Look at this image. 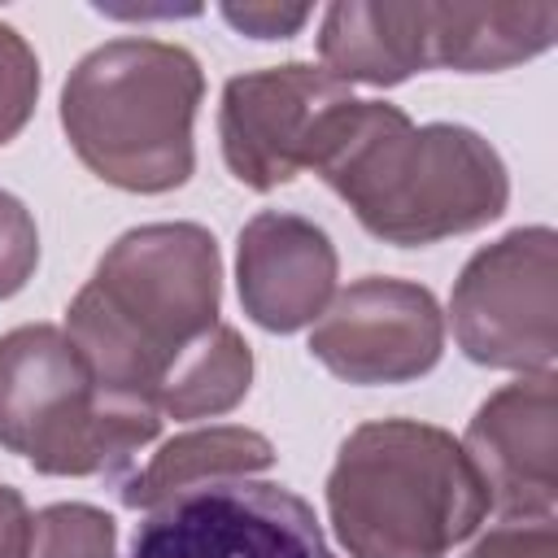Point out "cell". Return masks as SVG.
I'll return each instance as SVG.
<instances>
[{
	"label": "cell",
	"mask_w": 558,
	"mask_h": 558,
	"mask_svg": "<svg viewBox=\"0 0 558 558\" xmlns=\"http://www.w3.org/2000/svg\"><path fill=\"white\" fill-rule=\"evenodd\" d=\"M558 35V4H427V65L488 74L541 57Z\"/></svg>",
	"instance_id": "obj_13"
},
{
	"label": "cell",
	"mask_w": 558,
	"mask_h": 558,
	"mask_svg": "<svg viewBox=\"0 0 558 558\" xmlns=\"http://www.w3.org/2000/svg\"><path fill=\"white\" fill-rule=\"evenodd\" d=\"M222 253L201 222H144L122 231L65 310V336L96 388L157 410L174 357L218 327Z\"/></svg>",
	"instance_id": "obj_2"
},
{
	"label": "cell",
	"mask_w": 558,
	"mask_h": 558,
	"mask_svg": "<svg viewBox=\"0 0 558 558\" xmlns=\"http://www.w3.org/2000/svg\"><path fill=\"white\" fill-rule=\"evenodd\" d=\"M462 449L506 519H554L558 501V392L554 371L497 388L466 423Z\"/></svg>",
	"instance_id": "obj_10"
},
{
	"label": "cell",
	"mask_w": 558,
	"mask_h": 558,
	"mask_svg": "<svg viewBox=\"0 0 558 558\" xmlns=\"http://www.w3.org/2000/svg\"><path fill=\"white\" fill-rule=\"evenodd\" d=\"M462 558H558L554 519H506L488 527Z\"/></svg>",
	"instance_id": "obj_19"
},
{
	"label": "cell",
	"mask_w": 558,
	"mask_h": 558,
	"mask_svg": "<svg viewBox=\"0 0 558 558\" xmlns=\"http://www.w3.org/2000/svg\"><path fill=\"white\" fill-rule=\"evenodd\" d=\"M353 92L323 65L288 61L227 78L218 105V140L227 170L253 187L275 192L301 170H314L336 113Z\"/></svg>",
	"instance_id": "obj_8"
},
{
	"label": "cell",
	"mask_w": 558,
	"mask_h": 558,
	"mask_svg": "<svg viewBox=\"0 0 558 558\" xmlns=\"http://www.w3.org/2000/svg\"><path fill=\"white\" fill-rule=\"evenodd\" d=\"M253 384V349L231 327H209L196 344H187L157 388L161 418H218L248 397Z\"/></svg>",
	"instance_id": "obj_15"
},
{
	"label": "cell",
	"mask_w": 558,
	"mask_h": 558,
	"mask_svg": "<svg viewBox=\"0 0 558 558\" xmlns=\"http://www.w3.org/2000/svg\"><path fill=\"white\" fill-rule=\"evenodd\" d=\"M31 549V510L17 488L0 484V558H26Z\"/></svg>",
	"instance_id": "obj_21"
},
{
	"label": "cell",
	"mask_w": 558,
	"mask_h": 558,
	"mask_svg": "<svg viewBox=\"0 0 558 558\" xmlns=\"http://www.w3.org/2000/svg\"><path fill=\"white\" fill-rule=\"evenodd\" d=\"M222 17L235 31L253 35V39H292L314 17V9H305V4H296V9H283V4H222Z\"/></svg>",
	"instance_id": "obj_20"
},
{
	"label": "cell",
	"mask_w": 558,
	"mask_h": 558,
	"mask_svg": "<svg viewBox=\"0 0 558 558\" xmlns=\"http://www.w3.org/2000/svg\"><path fill=\"white\" fill-rule=\"evenodd\" d=\"M270 462H275V445L262 432L218 423V427H196V432L166 440L144 466H131L113 484H118L122 506L153 510L174 493H187V488L214 484V480H248V475L266 471Z\"/></svg>",
	"instance_id": "obj_14"
},
{
	"label": "cell",
	"mask_w": 558,
	"mask_h": 558,
	"mask_svg": "<svg viewBox=\"0 0 558 558\" xmlns=\"http://www.w3.org/2000/svg\"><path fill=\"white\" fill-rule=\"evenodd\" d=\"M314 174L384 244L423 248L480 231L506 214L501 153L462 122L414 126L388 100H349L314 161Z\"/></svg>",
	"instance_id": "obj_1"
},
{
	"label": "cell",
	"mask_w": 558,
	"mask_h": 558,
	"mask_svg": "<svg viewBox=\"0 0 558 558\" xmlns=\"http://www.w3.org/2000/svg\"><path fill=\"white\" fill-rule=\"evenodd\" d=\"M39 57L22 31L0 22V144H9L35 113L39 100Z\"/></svg>",
	"instance_id": "obj_17"
},
{
	"label": "cell",
	"mask_w": 558,
	"mask_h": 558,
	"mask_svg": "<svg viewBox=\"0 0 558 558\" xmlns=\"http://www.w3.org/2000/svg\"><path fill=\"white\" fill-rule=\"evenodd\" d=\"M131 558H336L314 506L270 480H214L166 497L135 527Z\"/></svg>",
	"instance_id": "obj_7"
},
{
	"label": "cell",
	"mask_w": 558,
	"mask_h": 558,
	"mask_svg": "<svg viewBox=\"0 0 558 558\" xmlns=\"http://www.w3.org/2000/svg\"><path fill=\"white\" fill-rule=\"evenodd\" d=\"M26 558H118V523L87 501H52L31 514Z\"/></svg>",
	"instance_id": "obj_16"
},
{
	"label": "cell",
	"mask_w": 558,
	"mask_h": 558,
	"mask_svg": "<svg viewBox=\"0 0 558 558\" xmlns=\"http://www.w3.org/2000/svg\"><path fill=\"white\" fill-rule=\"evenodd\" d=\"M340 262L331 235L288 209H262L240 227L235 288L244 314L266 331H301L336 296Z\"/></svg>",
	"instance_id": "obj_11"
},
{
	"label": "cell",
	"mask_w": 558,
	"mask_h": 558,
	"mask_svg": "<svg viewBox=\"0 0 558 558\" xmlns=\"http://www.w3.org/2000/svg\"><path fill=\"white\" fill-rule=\"evenodd\" d=\"M318 57L331 78L397 87L427 70V0L418 4H331L318 26Z\"/></svg>",
	"instance_id": "obj_12"
},
{
	"label": "cell",
	"mask_w": 558,
	"mask_h": 558,
	"mask_svg": "<svg viewBox=\"0 0 558 558\" xmlns=\"http://www.w3.org/2000/svg\"><path fill=\"white\" fill-rule=\"evenodd\" d=\"M558 235L514 227L466 257L453 279L449 318L458 349L488 371L545 375L558 353Z\"/></svg>",
	"instance_id": "obj_6"
},
{
	"label": "cell",
	"mask_w": 558,
	"mask_h": 558,
	"mask_svg": "<svg viewBox=\"0 0 558 558\" xmlns=\"http://www.w3.org/2000/svg\"><path fill=\"white\" fill-rule=\"evenodd\" d=\"M310 353L344 384H410L445 353V314L432 288L362 275L331 296L310 331Z\"/></svg>",
	"instance_id": "obj_9"
},
{
	"label": "cell",
	"mask_w": 558,
	"mask_h": 558,
	"mask_svg": "<svg viewBox=\"0 0 558 558\" xmlns=\"http://www.w3.org/2000/svg\"><path fill=\"white\" fill-rule=\"evenodd\" d=\"M205 96L201 61L183 44L122 35L92 48L61 87V126L74 157L105 183L140 196L192 179V122Z\"/></svg>",
	"instance_id": "obj_4"
},
{
	"label": "cell",
	"mask_w": 558,
	"mask_h": 558,
	"mask_svg": "<svg viewBox=\"0 0 558 558\" xmlns=\"http://www.w3.org/2000/svg\"><path fill=\"white\" fill-rule=\"evenodd\" d=\"M484 514L480 471L436 423L375 418L336 449L327 519L349 558H445Z\"/></svg>",
	"instance_id": "obj_3"
},
{
	"label": "cell",
	"mask_w": 558,
	"mask_h": 558,
	"mask_svg": "<svg viewBox=\"0 0 558 558\" xmlns=\"http://www.w3.org/2000/svg\"><path fill=\"white\" fill-rule=\"evenodd\" d=\"M161 432L157 410L109 401L65 327L26 323L0 336V449L39 475L122 480Z\"/></svg>",
	"instance_id": "obj_5"
},
{
	"label": "cell",
	"mask_w": 558,
	"mask_h": 558,
	"mask_svg": "<svg viewBox=\"0 0 558 558\" xmlns=\"http://www.w3.org/2000/svg\"><path fill=\"white\" fill-rule=\"evenodd\" d=\"M39 266V227L31 209L0 187V301L17 296Z\"/></svg>",
	"instance_id": "obj_18"
}]
</instances>
